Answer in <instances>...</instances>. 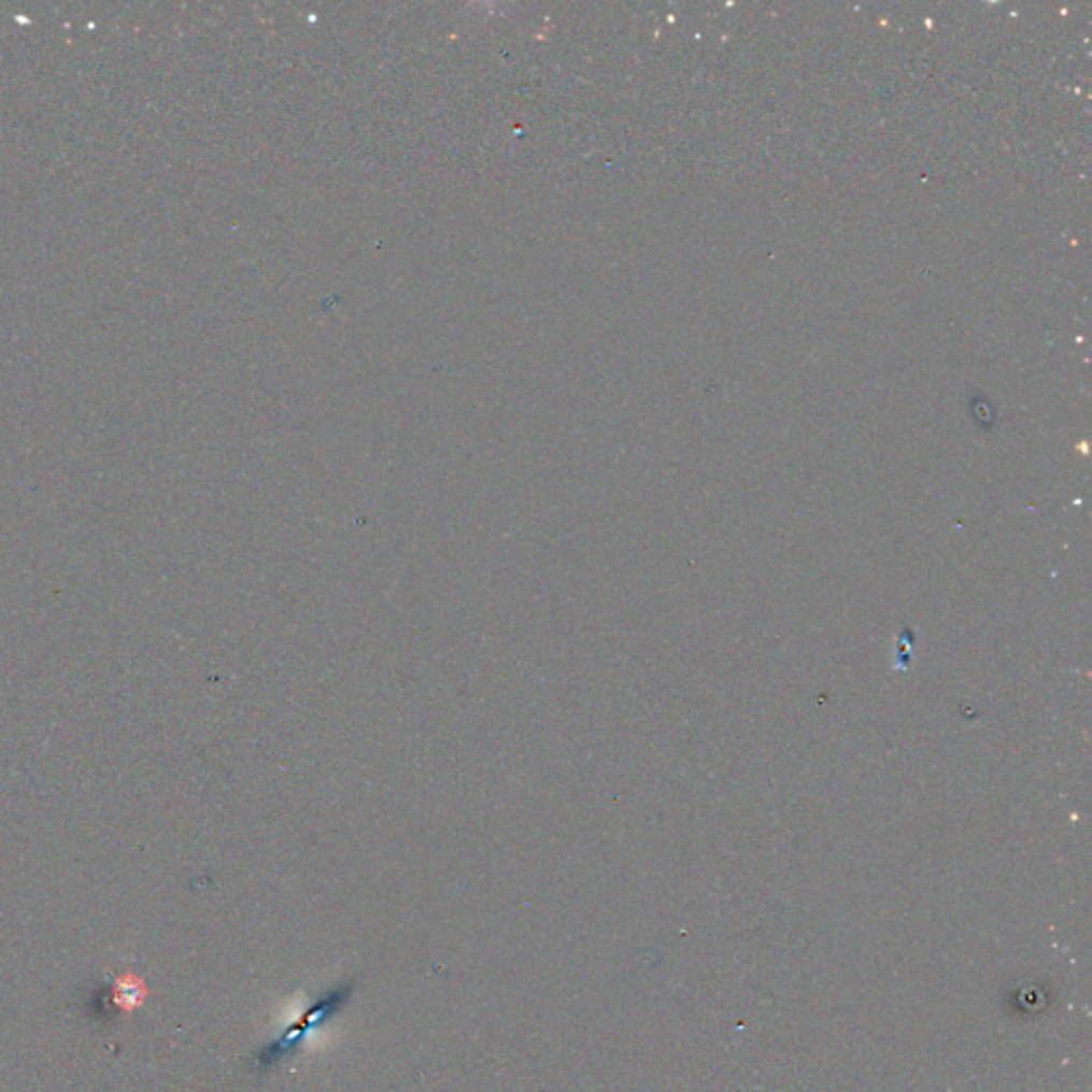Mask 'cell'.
Instances as JSON below:
<instances>
[{
	"mask_svg": "<svg viewBox=\"0 0 1092 1092\" xmlns=\"http://www.w3.org/2000/svg\"><path fill=\"white\" fill-rule=\"evenodd\" d=\"M145 996H147V985L139 975L126 973L116 979L114 1001H116V1005H120L122 1009L132 1011V1009L141 1007Z\"/></svg>",
	"mask_w": 1092,
	"mask_h": 1092,
	"instance_id": "6da1fadb",
	"label": "cell"
}]
</instances>
